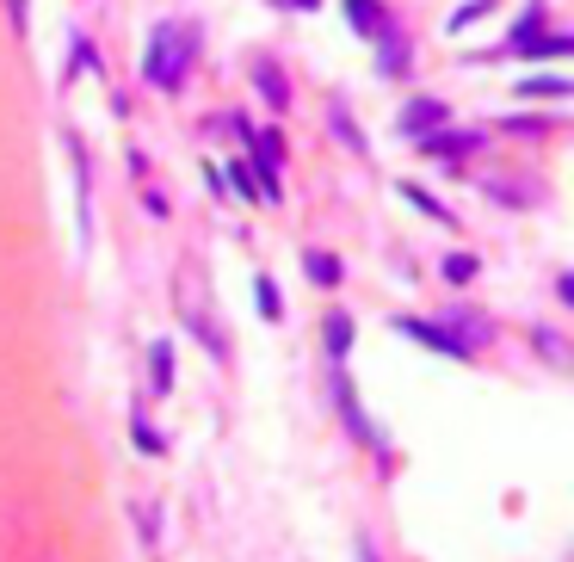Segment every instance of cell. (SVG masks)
Returning <instances> with one entry per match:
<instances>
[{
  "label": "cell",
  "mask_w": 574,
  "mask_h": 562,
  "mask_svg": "<svg viewBox=\"0 0 574 562\" xmlns=\"http://www.w3.org/2000/svg\"><path fill=\"white\" fill-rule=\"evenodd\" d=\"M198 19H161L142 44V81L161 87V93H179L192 75V56H198Z\"/></svg>",
  "instance_id": "1"
},
{
  "label": "cell",
  "mask_w": 574,
  "mask_h": 562,
  "mask_svg": "<svg viewBox=\"0 0 574 562\" xmlns=\"http://www.w3.org/2000/svg\"><path fill=\"white\" fill-rule=\"evenodd\" d=\"M408 340H420V346H433V353H445V359H476V346L463 340L457 328H439V322H420V315H402L396 322Z\"/></svg>",
  "instance_id": "2"
},
{
  "label": "cell",
  "mask_w": 574,
  "mask_h": 562,
  "mask_svg": "<svg viewBox=\"0 0 574 562\" xmlns=\"http://www.w3.org/2000/svg\"><path fill=\"white\" fill-rule=\"evenodd\" d=\"M445 118H451V112H445L439 99H414L408 112H402V130H408V136H433V130H445Z\"/></svg>",
  "instance_id": "3"
},
{
  "label": "cell",
  "mask_w": 574,
  "mask_h": 562,
  "mask_svg": "<svg viewBox=\"0 0 574 562\" xmlns=\"http://www.w3.org/2000/svg\"><path fill=\"white\" fill-rule=\"evenodd\" d=\"M334 402H340V414H346V427H352L358 439H365V445H383V433L371 427L365 414H358V396H352V383H346V377H334Z\"/></svg>",
  "instance_id": "4"
},
{
  "label": "cell",
  "mask_w": 574,
  "mask_h": 562,
  "mask_svg": "<svg viewBox=\"0 0 574 562\" xmlns=\"http://www.w3.org/2000/svg\"><path fill=\"white\" fill-rule=\"evenodd\" d=\"M420 143H426V155H433V161H457V155H476L482 149V136L476 130H463V136H420Z\"/></svg>",
  "instance_id": "5"
},
{
  "label": "cell",
  "mask_w": 574,
  "mask_h": 562,
  "mask_svg": "<svg viewBox=\"0 0 574 562\" xmlns=\"http://www.w3.org/2000/svg\"><path fill=\"white\" fill-rule=\"evenodd\" d=\"M254 87H260V99L272 105V112H284V105H291V81H284L272 62H254Z\"/></svg>",
  "instance_id": "6"
},
{
  "label": "cell",
  "mask_w": 574,
  "mask_h": 562,
  "mask_svg": "<svg viewBox=\"0 0 574 562\" xmlns=\"http://www.w3.org/2000/svg\"><path fill=\"white\" fill-rule=\"evenodd\" d=\"M321 340H328V359L340 365V359L352 353V315H346V309H334L328 322H321Z\"/></svg>",
  "instance_id": "7"
},
{
  "label": "cell",
  "mask_w": 574,
  "mask_h": 562,
  "mask_svg": "<svg viewBox=\"0 0 574 562\" xmlns=\"http://www.w3.org/2000/svg\"><path fill=\"white\" fill-rule=\"evenodd\" d=\"M149 383H155V396L173 390V340H155L149 346Z\"/></svg>",
  "instance_id": "8"
},
{
  "label": "cell",
  "mask_w": 574,
  "mask_h": 562,
  "mask_svg": "<svg viewBox=\"0 0 574 562\" xmlns=\"http://www.w3.org/2000/svg\"><path fill=\"white\" fill-rule=\"evenodd\" d=\"M568 99L574 93V81H556V75H537V81H519V99Z\"/></svg>",
  "instance_id": "9"
},
{
  "label": "cell",
  "mask_w": 574,
  "mask_h": 562,
  "mask_svg": "<svg viewBox=\"0 0 574 562\" xmlns=\"http://www.w3.org/2000/svg\"><path fill=\"white\" fill-rule=\"evenodd\" d=\"M303 266H309V278H315V285H340V260H334V254L309 248V254H303Z\"/></svg>",
  "instance_id": "10"
},
{
  "label": "cell",
  "mask_w": 574,
  "mask_h": 562,
  "mask_svg": "<svg viewBox=\"0 0 574 562\" xmlns=\"http://www.w3.org/2000/svg\"><path fill=\"white\" fill-rule=\"evenodd\" d=\"M402 198H408L414 210H426V217H433V223H451V210H445V204H439L433 192H426V186H414V180H408V186H402Z\"/></svg>",
  "instance_id": "11"
},
{
  "label": "cell",
  "mask_w": 574,
  "mask_h": 562,
  "mask_svg": "<svg viewBox=\"0 0 574 562\" xmlns=\"http://www.w3.org/2000/svg\"><path fill=\"white\" fill-rule=\"evenodd\" d=\"M130 439H136V451H149V458H161V451H167V439H161L142 414H130Z\"/></svg>",
  "instance_id": "12"
},
{
  "label": "cell",
  "mask_w": 574,
  "mask_h": 562,
  "mask_svg": "<svg viewBox=\"0 0 574 562\" xmlns=\"http://www.w3.org/2000/svg\"><path fill=\"white\" fill-rule=\"evenodd\" d=\"M229 180H235V192H241V198H266V192H260L254 161H229Z\"/></svg>",
  "instance_id": "13"
},
{
  "label": "cell",
  "mask_w": 574,
  "mask_h": 562,
  "mask_svg": "<svg viewBox=\"0 0 574 562\" xmlns=\"http://www.w3.org/2000/svg\"><path fill=\"white\" fill-rule=\"evenodd\" d=\"M254 297H260V315H266V322H278V315H284V297H278V285H272L266 272L254 278Z\"/></svg>",
  "instance_id": "14"
},
{
  "label": "cell",
  "mask_w": 574,
  "mask_h": 562,
  "mask_svg": "<svg viewBox=\"0 0 574 562\" xmlns=\"http://www.w3.org/2000/svg\"><path fill=\"white\" fill-rule=\"evenodd\" d=\"M445 278H451V285H470V278H476V254H445Z\"/></svg>",
  "instance_id": "15"
},
{
  "label": "cell",
  "mask_w": 574,
  "mask_h": 562,
  "mask_svg": "<svg viewBox=\"0 0 574 562\" xmlns=\"http://www.w3.org/2000/svg\"><path fill=\"white\" fill-rule=\"evenodd\" d=\"M272 7H291V13H315L321 0H272Z\"/></svg>",
  "instance_id": "16"
},
{
  "label": "cell",
  "mask_w": 574,
  "mask_h": 562,
  "mask_svg": "<svg viewBox=\"0 0 574 562\" xmlns=\"http://www.w3.org/2000/svg\"><path fill=\"white\" fill-rule=\"evenodd\" d=\"M358 562H383V556L371 550V538H358Z\"/></svg>",
  "instance_id": "17"
},
{
  "label": "cell",
  "mask_w": 574,
  "mask_h": 562,
  "mask_svg": "<svg viewBox=\"0 0 574 562\" xmlns=\"http://www.w3.org/2000/svg\"><path fill=\"white\" fill-rule=\"evenodd\" d=\"M562 303H574V272H568V278H562Z\"/></svg>",
  "instance_id": "18"
}]
</instances>
